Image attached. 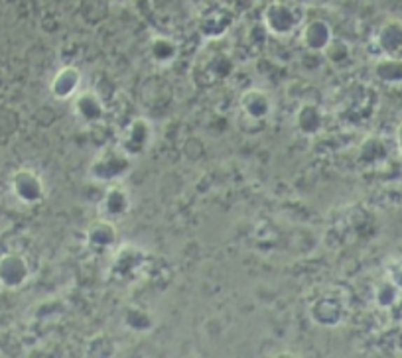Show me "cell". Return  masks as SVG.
Listing matches in <instances>:
<instances>
[{"label":"cell","instance_id":"8","mask_svg":"<svg viewBox=\"0 0 402 358\" xmlns=\"http://www.w3.org/2000/svg\"><path fill=\"white\" fill-rule=\"evenodd\" d=\"M12 187L16 191V195L24 203H36L43 197V183L38 173H34L30 169H22L14 176Z\"/></svg>","mask_w":402,"mask_h":358},{"label":"cell","instance_id":"4","mask_svg":"<svg viewBox=\"0 0 402 358\" xmlns=\"http://www.w3.org/2000/svg\"><path fill=\"white\" fill-rule=\"evenodd\" d=\"M150 140H152V128L148 122L144 118H134L125 130L120 148L128 156H134V154H142L148 148Z\"/></svg>","mask_w":402,"mask_h":358},{"label":"cell","instance_id":"5","mask_svg":"<svg viewBox=\"0 0 402 358\" xmlns=\"http://www.w3.org/2000/svg\"><path fill=\"white\" fill-rule=\"evenodd\" d=\"M302 43L310 52H326L333 43L331 26L326 20H310L302 30Z\"/></svg>","mask_w":402,"mask_h":358},{"label":"cell","instance_id":"13","mask_svg":"<svg viewBox=\"0 0 402 358\" xmlns=\"http://www.w3.org/2000/svg\"><path fill=\"white\" fill-rule=\"evenodd\" d=\"M312 319L324 327H333L338 325L343 315V309L338 299H331V297H321L318 299L314 306H312Z\"/></svg>","mask_w":402,"mask_h":358},{"label":"cell","instance_id":"6","mask_svg":"<svg viewBox=\"0 0 402 358\" xmlns=\"http://www.w3.org/2000/svg\"><path fill=\"white\" fill-rule=\"evenodd\" d=\"M377 45L384 53V57L402 59V22L389 20L382 24L377 34Z\"/></svg>","mask_w":402,"mask_h":358},{"label":"cell","instance_id":"12","mask_svg":"<svg viewBox=\"0 0 402 358\" xmlns=\"http://www.w3.org/2000/svg\"><path fill=\"white\" fill-rule=\"evenodd\" d=\"M270 96L266 95L265 91L261 89H251L247 91L241 96V108L247 116H251L254 120H261V118H266L268 113H270Z\"/></svg>","mask_w":402,"mask_h":358},{"label":"cell","instance_id":"1","mask_svg":"<svg viewBox=\"0 0 402 358\" xmlns=\"http://www.w3.org/2000/svg\"><path fill=\"white\" fill-rule=\"evenodd\" d=\"M263 20L268 32H272L275 36H292L302 24V14L294 4L275 0L263 12Z\"/></svg>","mask_w":402,"mask_h":358},{"label":"cell","instance_id":"19","mask_svg":"<svg viewBox=\"0 0 402 358\" xmlns=\"http://www.w3.org/2000/svg\"><path fill=\"white\" fill-rule=\"evenodd\" d=\"M391 280H392V282H394V284L398 285V287H401V289H402V262L398 264V266H396V268H394V270H392Z\"/></svg>","mask_w":402,"mask_h":358},{"label":"cell","instance_id":"16","mask_svg":"<svg viewBox=\"0 0 402 358\" xmlns=\"http://www.w3.org/2000/svg\"><path fill=\"white\" fill-rule=\"evenodd\" d=\"M150 53H152L154 62H158V64H169V62H174L176 55H178V45L174 43V40L164 38V36H158V38H154L152 43H150Z\"/></svg>","mask_w":402,"mask_h":358},{"label":"cell","instance_id":"17","mask_svg":"<svg viewBox=\"0 0 402 358\" xmlns=\"http://www.w3.org/2000/svg\"><path fill=\"white\" fill-rule=\"evenodd\" d=\"M125 323H127L128 329L132 331H138V333H148L150 329L154 327V319L150 313H146L144 309L140 307H130L125 313Z\"/></svg>","mask_w":402,"mask_h":358},{"label":"cell","instance_id":"20","mask_svg":"<svg viewBox=\"0 0 402 358\" xmlns=\"http://www.w3.org/2000/svg\"><path fill=\"white\" fill-rule=\"evenodd\" d=\"M396 144H398V150H401L402 154V122L398 124V128H396Z\"/></svg>","mask_w":402,"mask_h":358},{"label":"cell","instance_id":"2","mask_svg":"<svg viewBox=\"0 0 402 358\" xmlns=\"http://www.w3.org/2000/svg\"><path fill=\"white\" fill-rule=\"evenodd\" d=\"M130 169V156L123 148L118 150H105L101 152L91 168H89V176L97 181H115L120 179Z\"/></svg>","mask_w":402,"mask_h":358},{"label":"cell","instance_id":"18","mask_svg":"<svg viewBox=\"0 0 402 358\" xmlns=\"http://www.w3.org/2000/svg\"><path fill=\"white\" fill-rule=\"evenodd\" d=\"M398 285L394 284L392 280L389 282H384L377 287V292H375V299H377V303L381 307H391L394 301H396V297H398Z\"/></svg>","mask_w":402,"mask_h":358},{"label":"cell","instance_id":"7","mask_svg":"<svg viewBox=\"0 0 402 358\" xmlns=\"http://www.w3.org/2000/svg\"><path fill=\"white\" fill-rule=\"evenodd\" d=\"M74 115L83 122H99L105 115V103L95 91H83L74 99Z\"/></svg>","mask_w":402,"mask_h":358},{"label":"cell","instance_id":"14","mask_svg":"<svg viewBox=\"0 0 402 358\" xmlns=\"http://www.w3.org/2000/svg\"><path fill=\"white\" fill-rule=\"evenodd\" d=\"M294 122L302 134L312 136V134H318L324 127V115L316 105H302L298 108Z\"/></svg>","mask_w":402,"mask_h":358},{"label":"cell","instance_id":"9","mask_svg":"<svg viewBox=\"0 0 402 358\" xmlns=\"http://www.w3.org/2000/svg\"><path fill=\"white\" fill-rule=\"evenodd\" d=\"M30 275L28 264L16 254H6L0 260V282L6 287H20Z\"/></svg>","mask_w":402,"mask_h":358},{"label":"cell","instance_id":"15","mask_svg":"<svg viewBox=\"0 0 402 358\" xmlns=\"http://www.w3.org/2000/svg\"><path fill=\"white\" fill-rule=\"evenodd\" d=\"M375 75H377V79H381L382 83H402V59L384 57L375 65Z\"/></svg>","mask_w":402,"mask_h":358},{"label":"cell","instance_id":"3","mask_svg":"<svg viewBox=\"0 0 402 358\" xmlns=\"http://www.w3.org/2000/svg\"><path fill=\"white\" fill-rule=\"evenodd\" d=\"M132 207V201H130V193L120 185H113L105 191L103 199L99 203V211L105 219H118V217H125Z\"/></svg>","mask_w":402,"mask_h":358},{"label":"cell","instance_id":"10","mask_svg":"<svg viewBox=\"0 0 402 358\" xmlns=\"http://www.w3.org/2000/svg\"><path fill=\"white\" fill-rule=\"evenodd\" d=\"M79 85H81V71L74 65H67L64 69H60L52 79V95L62 101L74 99Z\"/></svg>","mask_w":402,"mask_h":358},{"label":"cell","instance_id":"11","mask_svg":"<svg viewBox=\"0 0 402 358\" xmlns=\"http://www.w3.org/2000/svg\"><path fill=\"white\" fill-rule=\"evenodd\" d=\"M117 236L118 232L115 222L111 221V219H105V217L95 221L87 229V243H89V246L99 248V250L111 248L113 244L117 243Z\"/></svg>","mask_w":402,"mask_h":358}]
</instances>
